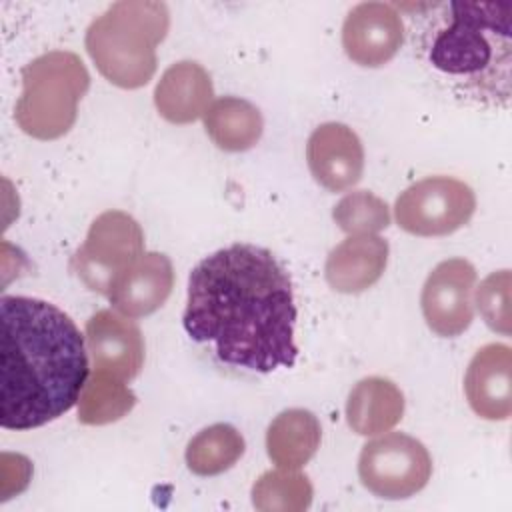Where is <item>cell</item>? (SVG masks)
<instances>
[{"label":"cell","instance_id":"obj_1","mask_svg":"<svg viewBox=\"0 0 512 512\" xmlns=\"http://www.w3.org/2000/svg\"><path fill=\"white\" fill-rule=\"evenodd\" d=\"M182 324L194 342H212L224 364L244 370L268 374L298 356L292 280L262 246L238 242L200 260Z\"/></svg>","mask_w":512,"mask_h":512},{"label":"cell","instance_id":"obj_2","mask_svg":"<svg viewBox=\"0 0 512 512\" xmlns=\"http://www.w3.org/2000/svg\"><path fill=\"white\" fill-rule=\"evenodd\" d=\"M0 426L30 430L68 412L88 380L84 338L58 306L0 298Z\"/></svg>","mask_w":512,"mask_h":512},{"label":"cell","instance_id":"obj_3","mask_svg":"<svg viewBox=\"0 0 512 512\" xmlns=\"http://www.w3.org/2000/svg\"><path fill=\"white\" fill-rule=\"evenodd\" d=\"M410 44L428 76L456 100L504 110L512 96V2H416Z\"/></svg>","mask_w":512,"mask_h":512},{"label":"cell","instance_id":"obj_4","mask_svg":"<svg viewBox=\"0 0 512 512\" xmlns=\"http://www.w3.org/2000/svg\"><path fill=\"white\" fill-rule=\"evenodd\" d=\"M168 28L170 12L164 2L122 0L92 20L84 44L108 82L134 90L152 80L156 46Z\"/></svg>","mask_w":512,"mask_h":512},{"label":"cell","instance_id":"obj_5","mask_svg":"<svg viewBox=\"0 0 512 512\" xmlns=\"http://www.w3.org/2000/svg\"><path fill=\"white\" fill-rule=\"evenodd\" d=\"M90 74L74 52L52 50L22 68V94L14 106L16 124L32 138L56 140L76 122L78 102Z\"/></svg>","mask_w":512,"mask_h":512},{"label":"cell","instance_id":"obj_6","mask_svg":"<svg viewBox=\"0 0 512 512\" xmlns=\"http://www.w3.org/2000/svg\"><path fill=\"white\" fill-rule=\"evenodd\" d=\"M142 254L140 224L122 210H108L90 224L84 244L72 258V268L92 292L108 296L116 278Z\"/></svg>","mask_w":512,"mask_h":512},{"label":"cell","instance_id":"obj_7","mask_svg":"<svg viewBox=\"0 0 512 512\" xmlns=\"http://www.w3.org/2000/svg\"><path fill=\"white\" fill-rule=\"evenodd\" d=\"M432 474L426 446L402 432H390L364 444L358 458L362 486L378 498L404 500L420 492Z\"/></svg>","mask_w":512,"mask_h":512},{"label":"cell","instance_id":"obj_8","mask_svg":"<svg viewBox=\"0 0 512 512\" xmlns=\"http://www.w3.org/2000/svg\"><path fill=\"white\" fill-rule=\"evenodd\" d=\"M476 196L452 176H428L410 184L394 204L398 226L414 236H446L468 224Z\"/></svg>","mask_w":512,"mask_h":512},{"label":"cell","instance_id":"obj_9","mask_svg":"<svg viewBox=\"0 0 512 512\" xmlns=\"http://www.w3.org/2000/svg\"><path fill=\"white\" fill-rule=\"evenodd\" d=\"M474 284L476 270L464 258H448L428 274L420 304L424 320L434 334L454 338L472 324Z\"/></svg>","mask_w":512,"mask_h":512},{"label":"cell","instance_id":"obj_10","mask_svg":"<svg viewBox=\"0 0 512 512\" xmlns=\"http://www.w3.org/2000/svg\"><path fill=\"white\" fill-rule=\"evenodd\" d=\"M404 40V24L396 6L386 2L356 4L342 24L346 56L366 68L384 66Z\"/></svg>","mask_w":512,"mask_h":512},{"label":"cell","instance_id":"obj_11","mask_svg":"<svg viewBox=\"0 0 512 512\" xmlns=\"http://www.w3.org/2000/svg\"><path fill=\"white\" fill-rule=\"evenodd\" d=\"M306 162L310 174L322 188L342 192L362 178L364 148L350 126L342 122H326L310 134Z\"/></svg>","mask_w":512,"mask_h":512},{"label":"cell","instance_id":"obj_12","mask_svg":"<svg viewBox=\"0 0 512 512\" xmlns=\"http://www.w3.org/2000/svg\"><path fill=\"white\" fill-rule=\"evenodd\" d=\"M86 348L94 368L122 380H132L144 364V340L140 328L128 316L112 310H98L86 322Z\"/></svg>","mask_w":512,"mask_h":512},{"label":"cell","instance_id":"obj_13","mask_svg":"<svg viewBox=\"0 0 512 512\" xmlns=\"http://www.w3.org/2000/svg\"><path fill=\"white\" fill-rule=\"evenodd\" d=\"M512 352L508 344H486L470 360L464 392L470 408L484 420H506L512 412Z\"/></svg>","mask_w":512,"mask_h":512},{"label":"cell","instance_id":"obj_14","mask_svg":"<svg viewBox=\"0 0 512 512\" xmlns=\"http://www.w3.org/2000/svg\"><path fill=\"white\" fill-rule=\"evenodd\" d=\"M172 286L174 268L170 258L160 252H144L116 278L106 298L116 312L128 318H142L168 300Z\"/></svg>","mask_w":512,"mask_h":512},{"label":"cell","instance_id":"obj_15","mask_svg":"<svg viewBox=\"0 0 512 512\" xmlns=\"http://www.w3.org/2000/svg\"><path fill=\"white\" fill-rule=\"evenodd\" d=\"M388 264V242L376 234L348 236L326 258L324 276L340 294H360L380 280Z\"/></svg>","mask_w":512,"mask_h":512},{"label":"cell","instance_id":"obj_16","mask_svg":"<svg viewBox=\"0 0 512 512\" xmlns=\"http://www.w3.org/2000/svg\"><path fill=\"white\" fill-rule=\"evenodd\" d=\"M212 98L210 74L194 60H182L166 68L154 88V106L172 124H190L204 116Z\"/></svg>","mask_w":512,"mask_h":512},{"label":"cell","instance_id":"obj_17","mask_svg":"<svg viewBox=\"0 0 512 512\" xmlns=\"http://www.w3.org/2000/svg\"><path fill=\"white\" fill-rule=\"evenodd\" d=\"M404 414V394L380 376L360 380L348 394L346 420L360 436H376L394 428Z\"/></svg>","mask_w":512,"mask_h":512},{"label":"cell","instance_id":"obj_18","mask_svg":"<svg viewBox=\"0 0 512 512\" xmlns=\"http://www.w3.org/2000/svg\"><path fill=\"white\" fill-rule=\"evenodd\" d=\"M320 438L322 428L318 418L310 410L290 408L270 422L266 452L276 466L298 470L316 454Z\"/></svg>","mask_w":512,"mask_h":512},{"label":"cell","instance_id":"obj_19","mask_svg":"<svg viewBox=\"0 0 512 512\" xmlns=\"http://www.w3.org/2000/svg\"><path fill=\"white\" fill-rule=\"evenodd\" d=\"M204 128L220 150L244 152L260 140L264 120L252 102L238 96H222L204 112Z\"/></svg>","mask_w":512,"mask_h":512},{"label":"cell","instance_id":"obj_20","mask_svg":"<svg viewBox=\"0 0 512 512\" xmlns=\"http://www.w3.org/2000/svg\"><path fill=\"white\" fill-rule=\"evenodd\" d=\"M124 382L94 368L78 398V420L88 426H102L126 416L134 408L136 396Z\"/></svg>","mask_w":512,"mask_h":512},{"label":"cell","instance_id":"obj_21","mask_svg":"<svg viewBox=\"0 0 512 512\" xmlns=\"http://www.w3.org/2000/svg\"><path fill=\"white\" fill-rule=\"evenodd\" d=\"M244 438L232 424H212L186 446V464L198 476H216L232 468L244 454Z\"/></svg>","mask_w":512,"mask_h":512},{"label":"cell","instance_id":"obj_22","mask_svg":"<svg viewBox=\"0 0 512 512\" xmlns=\"http://www.w3.org/2000/svg\"><path fill=\"white\" fill-rule=\"evenodd\" d=\"M252 502L264 512H300L312 502V484L296 470H270L252 486Z\"/></svg>","mask_w":512,"mask_h":512},{"label":"cell","instance_id":"obj_23","mask_svg":"<svg viewBox=\"0 0 512 512\" xmlns=\"http://www.w3.org/2000/svg\"><path fill=\"white\" fill-rule=\"evenodd\" d=\"M332 218L340 230L350 236L376 234L390 224L388 204L368 190L346 194L332 210Z\"/></svg>","mask_w":512,"mask_h":512},{"label":"cell","instance_id":"obj_24","mask_svg":"<svg viewBox=\"0 0 512 512\" xmlns=\"http://www.w3.org/2000/svg\"><path fill=\"white\" fill-rule=\"evenodd\" d=\"M510 270L492 272L476 290V304L484 322L504 336L510 334Z\"/></svg>","mask_w":512,"mask_h":512}]
</instances>
